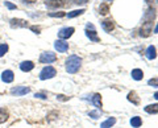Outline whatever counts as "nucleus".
<instances>
[{"label":"nucleus","instance_id":"nucleus-13","mask_svg":"<svg viewBox=\"0 0 158 128\" xmlns=\"http://www.w3.org/2000/svg\"><path fill=\"white\" fill-rule=\"evenodd\" d=\"M33 67H34V63L32 61H24V62L20 63V69H21L23 71H25V73L33 70Z\"/></svg>","mask_w":158,"mask_h":128},{"label":"nucleus","instance_id":"nucleus-30","mask_svg":"<svg viewBox=\"0 0 158 128\" xmlns=\"http://www.w3.org/2000/svg\"><path fill=\"white\" fill-rule=\"evenodd\" d=\"M90 116L94 117V119H98V117H99V112H96V111H91V112H90Z\"/></svg>","mask_w":158,"mask_h":128},{"label":"nucleus","instance_id":"nucleus-19","mask_svg":"<svg viewBox=\"0 0 158 128\" xmlns=\"http://www.w3.org/2000/svg\"><path fill=\"white\" fill-rule=\"evenodd\" d=\"M144 110H145V112H148V114H158V103H157V105L146 106Z\"/></svg>","mask_w":158,"mask_h":128},{"label":"nucleus","instance_id":"nucleus-27","mask_svg":"<svg viewBox=\"0 0 158 128\" xmlns=\"http://www.w3.org/2000/svg\"><path fill=\"white\" fill-rule=\"evenodd\" d=\"M65 12H52V13H49V16H52V17H63V16H65Z\"/></svg>","mask_w":158,"mask_h":128},{"label":"nucleus","instance_id":"nucleus-4","mask_svg":"<svg viewBox=\"0 0 158 128\" xmlns=\"http://www.w3.org/2000/svg\"><path fill=\"white\" fill-rule=\"evenodd\" d=\"M152 27H153V21H145L142 24V27L140 28V36L141 37H149L152 33Z\"/></svg>","mask_w":158,"mask_h":128},{"label":"nucleus","instance_id":"nucleus-16","mask_svg":"<svg viewBox=\"0 0 158 128\" xmlns=\"http://www.w3.org/2000/svg\"><path fill=\"white\" fill-rule=\"evenodd\" d=\"M132 78L135 81H141L144 78V73H142L141 69H133L132 70Z\"/></svg>","mask_w":158,"mask_h":128},{"label":"nucleus","instance_id":"nucleus-36","mask_svg":"<svg viewBox=\"0 0 158 128\" xmlns=\"http://www.w3.org/2000/svg\"><path fill=\"white\" fill-rule=\"evenodd\" d=\"M154 98H156V99L158 100V91H157V92H156V94H154Z\"/></svg>","mask_w":158,"mask_h":128},{"label":"nucleus","instance_id":"nucleus-6","mask_svg":"<svg viewBox=\"0 0 158 128\" xmlns=\"http://www.w3.org/2000/svg\"><path fill=\"white\" fill-rule=\"evenodd\" d=\"M75 32V29H74L73 27H70V28H62L61 31L58 32V37L61 38V40H66V38H69V37H71L73 36V33Z\"/></svg>","mask_w":158,"mask_h":128},{"label":"nucleus","instance_id":"nucleus-1","mask_svg":"<svg viewBox=\"0 0 158 128\" xmlns=\"http://www.w3.org/2000/svg\"><path fill=\"white\" fill-rule=\"evenodd\" d=\"M81 63H82L81 57L70 56L66 60V71L70 73V74H75V73L79 70V67H81Z\"/></svg>","mask_w":158,"mask_h":128},{"label":"nucleus","instance_id":"nucleus-17","mask_svg":"<svg viewBox=\"0 0 158 128\" xmlns=\"http://www.w3.org/2000/svg\"><path fill=\"white\" fill-rule=\"evenodd\" d=\"M128 100H129V102H132L133 103V105H140V98H138L137 96V94H136V91H131L129 92V94H128Z\"/></svg>","mask_w":158,"mask_h":128},{"label":"nucleus","instance_id":"nucleus-9","mask_svg":"<svg viewBox=\"0 0 158 128\" xmlns=\"http://www.w3.org/2000/svg\"><path fill=\"white\" fill-rule=\"evenodd\" d=\"M63 3L62 0H45V6L48 8H52V9H56V8H61L63 7Z\"/></svg>","mask_w":158,"mask_h":128},{"label":"nucleus","instance_id":"nucleus-29","mask_svg":"<svg viewBox=\"0 0 158 128\" xmlns=\"http://www.w3.org/2000/svg\"><path fill=\"white\" fill-rule=\"evenodd\" d=\"M145 3L148 4V6H153V7H154L156 3H157V0H145Z\"/></svg>","mask_w":158,"mask_h":128},{"label":"nucleus","instance_id":"nucleus-8","mask_svg":"<svg viewBox=\"0 0 158 128\" xmlns=\"http://www.w3.org/2000/svg\"><path fill=\"white\" fill-rule=\"evenodd\" d=\"M154 17H156V9H154V7L149 6L146 9V12L144 13V20L145 21H153Z\"/></svg>","mask_w":158,"mask_h":128},{"label":"nucleus","instance_id":"nucleus-28","mask_svg":"<svg viewBox=\"0 0 158 128\" xmlns=\"http://www.w3.org/2000/svg\"><path fill=\"white\" fill-rule=\"evenodd\" d=\"M4 4H6V7H7L8 9H16V8H17L16 6H15V4L9 3V2H4Z\"/></svg>","mask_w":158,"mask_h":128},{"label":"nucleus","instance_id":"nucleus-15","mask_svg":"<svg viewBox=\"0 0 158 128\" xmlns=\"http://www.w3.org/2000/svg\"><path fill=\"white\" fill-rule=\"evenodd\" d=\"M146 58L148 60H154V58L157 57V50H156V48L153 46V45H150L149 48L146 49Z\"/></svg>","mask_w":158,"mask_h":128},{"label":"nucleus","instance_id":"nucleus-37","mask_svg":"<svg viewBox=\"0 0 158 128\" xmlns=\"http://www.w3.org/2000/svg\"><path fill=\"white\" fill-rule=\"evenodd\" d=\"M154 33H158V24H157V27H156V29H154Z\"/></svg>","mask_w":158,"mask_h":128},{"label":"nucleus","instance_id":"nucleus-23","mask_svg":"<svg viewBox=\"0 0 158 128\" xmlns=\"http://www.w3.org/2000/svg\"><path fill=\"white\" fill-rule=\"evenodd\" d=\"M108 12H110V7H108V4H106V3L100 4V7H99V13L100 15H107Z\"/></svg>","mask_w":158,"mask_h":128},{"label":"nucleus","instance_id":"nucleus-7","mask_svg":"<svg viewBox=\"0 0 158 128\" xmlns=\"http://www.w3.org/2000/svg\"><path fill=\"white\" fill-rule=\"evenodd\" d=\"M29 91H31V88H29V87H21V86H19V87H13L12 88L11 94L12 95H16V96H21V95L28 94Z\"/></svg>","mask_w":158,"mask_h":128},{"label":"nucleus","instance_id":"nucleus-20","mask_svg":"<svg viewBox=\"0 0 158 128\" xmlns=\"http://www.w3.org/2000/svg\"><path fill=\"white\" fill-rule=\"evenodd\" d=\"M92 103L95 105L96 108H102V95L100 94H95L92 96Z\"/></svg>","mask_w":158,"mask_h":128},{"label":"nucleus","instance_id":"nucleus-34","mask_svg":"<svg viewBox=\"0 0 158 128\" xmlns=\"http://www.w3.org/2000/svg\"><path fill=\"white\" fill-rule=\"evenodd\" d=\"M23 3H25V4H32V3H34L36 0H21Z\"/></svg>","mask_w":158,"mask_h":128},{"label":"nucleus","instance_id":"nucleus-14","mask_svg":"<svg viewBox=\"0 0 158 128\" xmlns=\"http://www.w3.org/2000/svg\"><path fill=\"white\" fill-rule=\"evenodd\" d=\"M102 28L104 29L106 32H111L115 29V24H113L112 20H104V21H102Z\"/></svg>","mask_w":158,"mask_h":128},{"label":"nucleus","instance_id":"nucleus-26","mask_svg":"<svg viewBox=\"0 0 158 128\" xmlns=\"http://www.w3.org/2000/svg\"><path fill=\"white\" fill-rule=\"evenodd\" d=\"M148 85L153 86V87H158V78H152V79L148 81Z\"/></svg>","mask_w":158,"mask_h":128},{"label":"nucleus","instance_id":"nucleus-2","mask_svg":"<svg viewBox=\"0 0 158 128\" xmlns=\"http://www.w3.org/2000/svg\"><path fill=\"white\" fill-rule=\"evenodd\" d=\"M57 75V70L54 69L53 66H46L44 67L41 73H40V79L41 81H45V79H50V78L56 77Z\"/></svg>","mask_w":158,"mask_h":128},{"label":"nucleus","instance_id":"nucleus-35","mask_svg":"<svg viewBox=\"0 0 158 128\" xmlns=\"http://www.w3.org/2000/svg\"><path fill=\"white\" fill-rule=\"evenodd\" d=\"M34 96H36V98H41V99H46V96L44 95V94H36Z\"/></svg>","mask_w":158,"mask_h":128},{"label":"nucleus","instance_id":"nucleus-5","mask_svg":"<svg viewBox=\"0 0 158 128\" xmlns=\"http://www.w3.org/2000/svg\"><path fill=\"white\" fill-rule=\"evenodd\" d=\"M54 61H57V56L52 52H45L40 56V62L42 63H52Z\"/></svg>","mask_w":158,"mask_h":128},{"label":"nucleus","instance_id":"nucleus-25","mask_svg":"<svg viewBox=\"0 0 158 128\" xmlns=\"http://www.w3.org/2000/svg\"><path fill=\"white\" fill-rule=\"evenodd\" d=\"M7 52H8V45H7V44H3V45H0V57H3Z\"/></svg>","mask_w":158,"mask_h":128},{"label":"nucleus","instance_id":"nucleus-33","mask_svg":"<svg viewBox=\"0 0 158 128\" xmlns=\"http://www.w3.org/2000/svg\"><path fill=\"white\" fill-rule=\"evenodd\" d=\"M88 0H74V3L75 4H86Z\"/></svg>","mask_w":158,"mask_h":128},{"label":"nucleus","instance_id":"nucleus-10","mask_svg":"<svg viewBox=\"0 0 158 128\" xmlns=\"http://www.w3.org/2000/svg\"><path fill=\"white\" fill-rule=\"evenodd\" d=\"M54 48H56V50H58V52L65 53V52H67V49H69V44L66 41L58 40V41L54 42Z\"/></svg>","mask_w":158,"mask_h":128},{"label":"nucleus","instance_id":"nucleus-11","mask_svg":"<svg viewBox=\"0 0 158 128\" xmlns=\"http://www.w3.org/2000/svg\"><path fill=\"white\" fill-rule=\"evenodd\" d=\"M11 27L12 28H25L28 27V23L25 20H21V19H11Z\"/></svg>","mask_w":158,"mask_h":128},{"label":"nucleus","instance_id":"nucleus-21","mask_svg":"<svg viewBox=\"0 0 158 128\" xmlns=\"http://www.w3.org/2000/svg\"><path fill=\"white\" fill-rule=\"evenodd\" d=\"M131 126H132V127H135V128L141 127V126H142V120H141V117H140V116H135V117H132V119H131Z\"/></svg>","mask_w":158,"mask_h":128},{"label":"nucleus","instance_id":"nucleus-31","mask_svg":"<svg viewBox=\"0 0 158 128\" xmlns=\"http://www.w3.org/2000/svg\"><path fill=\"white\" fill-rule=\"evenodd\" d=\"M57 99H58V100L65 102V100H69V96H65V95H58V96H57Z\"/></svg>","mask_w":158,"mask_h":128},{"label":"nucleus","instance_id":"nucleus-12","mask_svg":"<svg viewBox=\"0 0 158 128\" xmlns=\"http://www.w3.org/2000/svg\"><path fill=\"white\" fill-rule=\"evenodd\" d=\"M13 78H15V74H13L12 70H6V71H3V74H2V81H3V82L11 83V82L13 81Z\"/></svg>","mask_w":158,"mask_h":128},{"label":"nucleus","instance_id":"nucleus-38","mask_svg":"<svg viewBox=\"0 0 158 128\" xmlns=\"http://www.w3.org/2000/svg\"><path fill=\"white\" fill-rule=\"evenodd\" d=\"M108 2H112V0H108Z\"/></svg>","mask_w":158,"mask_h":128},{"label":"nucleus","instance_id":"nucleus-3","mask_svg":"<svg viewBox=\"0 0 158 128\" xmlns=\"http://www.w3.org/2000/svg\"><path fill=\"white\" fill-rule=\"evenodd\" d=\"M86 36L90 38V41H94V42H99V41H100V38L98 37L96 31H95V28H94L92 24H87V27H86Z\"/></svg>","mask_w":158,"mask_h":128},{"label":"nucleus","instance_id":"nucleus-32","mask_svg":"<svg viewBox=\"0 0 158 128\" xmlns=\"http://www.w3.org/2000/svg\"><path fill=\"white\" fill-rule=\"evenodd\" d=\"M31 29H32L33 32H36V33H40V32H41V29H40L38 27H36V25H32V27H31Z\"/></svg>","mask_w":158,"mask_h":128},{"label":"nucleus","instance_id":"nucleus-18","mask_svg":"<svg viewBox=\"0 0 158 128\" xmlns=\"http://www.w3.org/2000/svg\"><path fill=\"white\" fill-rule=\"evenodd\" d=\"M116 123V117H108L106 122H103L100 124V128H111L112 126H115Z\"/></svg>","mask_w":158,"mask_h":128},{"label":"nucleus","instance_id":"nucleus-22","mask_svg":"<svg viewBox=\"0 0 158 128\" xmlns=\"http://www.w3.org/2000/svg\"><path fill=\"white\" fill-rule=\"evenodd\" d=\"M8 111L6 110V108H0V124L4 122H7L8 120Z\"/></svg>","mask_w":158,"mask_h":128},{"label":"nucleus","instance_id":"nucleus-24","mask_svg":"<svg viewBox=\"0 0 158 128\" xmlns=\"http://www.w3.org/2000/svg\"><path fill=\"white\" fill-rule=\"evenodd\" d=\"M82 13H85V9H75V11H73V12H69L67 16H69V19H73V17H77Z\"/></svg>","mask_w":158,"mask_h":128}]
</instances>
